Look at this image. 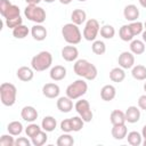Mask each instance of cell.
<instances>
[{
    "mask_svg": "<svg viewBox=\"0 0 146 146\" xmlns=\"http://www.w3.org/2000/svg\"><path fill=\"white\" fill-rule=\"evenodd\" d=\"M73 71L74 73L88 81H92L97 78L98 71L97 67L91 64L90 62H88L87 59H78L75 60V64L73 65Z\"/></svg>",
    "mask_w": 146,
    "mask_h": 146,
    "instance_id": "6da1fadb",
    "label": "cell"
},
{
    "mask_svg": "<svg viewBox=\"0 0 146 146\" xmlns=\"http://www.w3.org/2000/svg\"><path fill=\"white\" fill-rule=\"evenodd\" d=\"M52 64V55L49 51H40L31 59V67L36 72L48 70Z\"/></svg>",
    "mask_w": 146,
    "mask_h": 146,
    "instance_id": "7a4b0ae2",
    "label": "cell"
},
{
    "mask_svg": "<svg viewBox=\"0 0 146 146\" xmlns=\"http://www.w3.org/2000/svg\"><path fill=\"white\" fill-rule=\"evenodd\" d=\"M78 26L79 25L74 23H67L62 27V35L68 44H78L81 42L82 34Z\"/></svg>",
    "mask_w": 146,
    "mask_h": 146,
    "instance_id": "3957f363",
    "label": "cell"
},
{
    "mask_svg": "<svg viewBox=\"0 0 146 146\" xmlns=\"http://www.w3.org/2000/svg\"><path fill=\"white\" fill-rule=\"evenodd\" d=\"M17 89L13 83L3 82L0 86V99L5 106H13L16 103Z\"/></svg>",
    "mask_w": 146,
    "mask_h": 146,
    "instance_id": "277c9868",
    "label": "cell"
},
{
    "mask_svg": "<svg viewBox=\"0 0 146 146\" xmlns=\"http://www.w3.org/2000/svg\"><path fill=\"white\" fill-rule=\"evenodd\" d=\"M88 91V84L84 81V79H78L73 83L68 84L66 88V96L70 97L72 100L79 99L83 95H86Z\"/></svg>",
    "mask_w": 146,
    "mask_h": 146,
    "instance_id": "5b68a950",
    "label": "cell"
},
{
    "mask_svg": "<svg viewBox=\"0 0 146 146\" xmlns=\"http://www.w3.org/2000/svg\"><path fill=\"white\" fill-rule=\"evenodd\" d=\"M24 15L29 21L36 24H42L47 17L46 10L38 5H27L24 9Z\"/></svg>",
    "mask_w": 146,
    "mask_h": 146,
    "instance_id": "8992f818",
    "label": "cell"
},
{
    "mask_svg": "<svg viewBox=\"0 0 146 146\" xmlns=\"http://www.w3.org/2000/svg\"><path fill=\"white\" fill-rule=\"evenodd\" d=\"M99 30H100V25H99V22L95 18H90L86 22V25H84V29H83V38L87 40V41H95L98 33H99Z\"/></svg>",
    "mask_w": 146,
    "mask_h": 146,
    "instance_id": "52a82bcc",
    "label": "cell"
},
{
    "mask_svg": "<svg viewBox=\"0 0 146 146\" xmlns=\"http://www.w3.org/2000/svg\"><path fill=\"white\" fill-rule=\"evenodd\" d=\"M74 108L76 111V113L82 117V120L84 122H90L92 120V111H91V107H90V104L87 99H80L75 103L74 105Z\"/></svg>",
    "mask_w": 146,
    "mask_h": 146,
    "instance_id": "ba28073f",
    "label": "cell"
},
{
    "mask_svg": "<svg viewBox=\"0 0 146 146\" xmlns=\"http://www.w3.org/2000/svg\"><path fill=\"white\" fill-rule=\"evenodd\" d=\"M119 66L123 70H129L135 66V56L131 51H122L117 58Z\"/></svg>",
    "mask_w": 146,
    "mask_h": 146,
    "instance_id": "9c48e42d",
    "label": "cell"
},
{
    "mask_svg": "<svg viewBox=\"0 0 146 146\" xmlns=\"http://www.w3.org/2000/svg\"><path fill=\"white\" fill-rule=\"evenodd\" d=\"M60 55H62V58L66 62H74L78 59V56H79V50L78 48L74 46V44H71V46H65L62 51H60Z\"/></svg>",
    "mask_w": 146,
    "mask_h": 146,
    "instance_id": "30bf717a",
    "label": "cell"
},
{
    "mask_svg": "<svg viewBox=\"0 0 146 146\" xmlns=\"http://www.w3.org/2000/svg\"><path fill=\"white\" fill-rule=\"evenodd\" d=\"M59 92H60V88L58 84L54 83V82H49V83H46L43 87H42V94L44 97L47 98H57L59 96Z\"/></svg>",
    "mask_w": 146,
    "mask_h": 146,
    "instance_id": "8fae6325",
    "label": "cell"
},
{
    "mask_svg": "<svg viewBox=\"0 0 146 146\" xmlns=\"http://www.w3.org/2000/svg\"><path fill=\"white\" fill-rule=\"evenodd\" d=\"M21 116L24 121L31 123V122H34L38 119L39 113L33 106H24L21 111Z\"/></svg>",
    "mask_w": 146,
    "mask_h": 146,
    "instance_id": "7c38bea8",
    "label": "cell"
},
{
    "mask_svg": "<svg viewBox=\"0 0 146 146\" xmlns=\"http://www.w3.org/2000/svg\"><path fill=\"white\" fill-rule=\"evenodd\" d=\"M123 16L129 22H135L139 17V9L135 5H127L123 9Z\"/></svg>",
    "mask_w": 146,
    "mask_h": 146,
    "instance_id": "4fadbf2b",
    "label": "cell"
},
{
    "mask_svg": "<svg viewBox=\"0 0 146 146\" xmlns=\"http://www.w3.org/2000/svg\"><path fill=\"white\" fill-rule=\"evenodd\" d=\"M33 71H34V70H33L32 67L21 66V67L17 70L16 75H17V78H18L21 81H23V82H29V81H31V80L33 79V76H34V72H33Z\"/></svg>",
    "mask_w": 146,
    "mask_h": 146,
    "instance_id": "5bb4252c",
    "label": "cell"
},
{
    "mask_svg": "<svg viewBox=\"0 0 146 146\" xmlns=\"http://www.w3.org/2000/svg\"><path fill=\"white\" fill-rule=\"evenodd\" d=\"M116 96V89L112 84H105L100 89V98L104 102H111L115 98Z\"/></svg>",
    "mask_w": 146,
    "mask_h": 146,
    "instance_id": "9a60e30c",
    "label": "cell"
},
{
    "mask_svg": "<svg viewBox=\"0 0 146 146\" xmlns=\"http://www.w3.org/2000/svg\"><path fill=\"white\" fill-rule=\"evenodd\" d=\"M124 114H125V121L128 123H136L140 120V110L137 106H129L124 112Z\"/></svg>",
    "mask_w": 146,
    "mask_h": 146,
    "instance_id": "2e32d148",
    "label": "cell"
},
{
    "mask_svg": "<svg viewBox=\"0 0 146 146\" xmlns=\"http://www.w3.org/2000/svg\"><path fill=\"white\" fill-rule=\"evenodd\" d=\"M31 34H32V38L36 41H43L46 38H47V29L41 25V24H35L34 26H32L31 29Z\"/></svg>",
    "mask_w": 146,
    "mask_h": 146,
    "instance_id": "e0dca14e",
    "label": "cell"
},
{
    "mask_svg": "<svg viewBox=\"0 0 146 146\" xmlns=\"http://www.w3.org/2000/svg\"><path fill=\"white\" fill-rule=\"evenodd\" d=\"M57 108L62 112V113H68L73 110V102L70 97L65 96V97H59L57 99Z\"/></svg>",
    "mask_w": 146,
    "mask_h": 146,
    "instance_id": "ac0fdd59",
    "label": "cell"
},
{
    "mask_svg": "<svg viewBox=\"0 0 146 146\" xmlns=\"http://www.w3.org/2000/svg\"><path fill=\"white\" fill-rule=\"evenodd\" d=\"M49 76L52 81H62L66 76V68L62 65H55L54 67H51Z\"/></svg>",
    "mask_w": 146,
    "mask_h": 146,
    "instance_id": "d6986e66",
    "label": "cell"
},
{
    "mask_svg": "<svg viewBox=\"0 0 146 146\" xmlns=\"http://www.w3.org/2000/svg\"><path fill=\"white\" fill-rule=\"evenodd\" d=\"M111 133H112V137L116 140H122L127 137L128 135V129L125 127V123L124 124H115L113 125L112 130H111Z\"/></svg>",
    "mask_w": 146,
    "mask_h": 146,
    "instance_id": "ffe728a7",
    "label": "cell"
},
{
    "mask_svg": "<svg viewBox=\"0 0 146 146\" xmlns=\"http://www.w3.org/2000/svg\"><path fill=\"white\" fill-rule=\"evenodd\" d=\"M56 125H57V121H56V119H55L54 116H51V115L44 116V117L42 119V121H41V128H42V130H44V131H47V132L54 131L55 128H56Z\"/></svg>",
    "mask_w": 146,
    "mask_h": 146,
    "instance_id": "44dd1931",
    "label": "cell"
},
{
    "mask_svg": "<svg viewBox=\"0 0 146 146\" xmlns=\"http://www.w3.org/2000/svg\"><path fill=\"white\" fill-rule=\"evenodd\" d=\"M110 121L113 125L115 124H124L125 121V114L124 112H122L121 110H114L112 111L111 115H110Z\"/></svg>",
    "mask_w": 146,
    "mask_h": 146,
    "instance_id": "7402d4cb",
    "label": "cell"
},
{
    "mask_svg": "<svg viewBox=\"0 0 146 146\" xmlns=\"http://www.w3.org/2000/svg\"><path fill=\"white\" fill-rule=\"evenodd\" d=\"M71 19H72V23L76 25H81L87 19V13L83 9H74L71 14Z\"/></svg>",
    "mask_w": 146,
    "mask_h": 146,
    "instance_id": "603a6c76",
    "label": "cell"
},
{
    "mask_svg": "<svg viewBox=\"0 0 146 146\" xmlns=\"http://www.w3.org/2000/svg\"><path fill=\"white\" fill-rule=\"evenodd\" d=\"M125 79V73L122 67H114L110 71V80L113 82H122Z\"/></svg>",
    "mask_w": 146,
    "mask_h": 146,
    "instance_id": "cb8c5ba5",
    "label": "cell"
},
{
    "mask_svg": "<svg viewBox=\"0 0 146 146\" xmlns=\"http://www.w3.org/2000/svg\"><path fill=\"white\" fill-rule=\"evenodd\" d=\"M131 75L133 79L138 81L146 80V66L144 65H135L131 68Z\"/></svg>",
    "mask_w": 146,
    "mask_h": 146,
    "instance_id": "d4e9b609",
    "label": "cell"
},
{
    "mask_svg": "<svg viewBox=\"0 0 146 146\" xmlns=\"http://www.w3.org/2000/svg\"><path fill=\"white\" fill-rule=\"evenodd\" d=\"M145 42L143 40H132L130 42V51L133 54V55H141L145 52Z\"/></svg>",
    "mask_w": 146,
    "mask_h": 146,
    "instance_id": "484cf974",
    "label": "cell"
},
{
    "mask_svg": "<svg viewBox=\"0 0 146 146\" xmlns=\"http://www.w3.org/2000/svg\"><path fill=\"white\" fill-rule=\"evenodd\" d=\"M127 140L131 146H139L143 144V136L138 131H130L127 135Z\"/></svg>",
    "mask_w": 146,
    "mask_h": 146,
    "instance_id": "4316f807",
    "label": "cell"
},
{
    "mask_svg": "<svg viewBox=\"0 0 146 146\" xmlns=\"http://www.w3.org/2000/svg\"><path fill=\"white\" fill-rule=\"evenodd\" d=\"M119 36H120V39L122 40V41H125V42H128V41H132V39H133V34H132V32H131V30H130V27H129V24L127 25H122L121 27H120V30H119Z\"/></svg>",
    "mask_w": 146,
    "mask_h": 146,
    "instance_id": "83f0119b",
    "label": "cell"
},
{
    "mask_svg": "<svg viewBox=\"0 0 146 146\" xmlns=\"http://www.w3.org/2000/svg\"><path fill=\"white\" fill-rule=\"evenodd\" d=\"M7 130H8V133L13 136H19L23 131V124L19 121H11L7 125Z\"/></svg>",
    "mask_w": 146,
    "mask_h": 146,
    "instance_id": "f1b7e54d",
    "label": "cell"
},
{
    "mask_svg": "<svg viewBox=\"0 0 146 146\" xmlns=\"http://www.w3.org/2000/svg\"><path fill=\"white\" fill-rule=\"evenodd\" d=\"M47 140H48V136H47V131L44 130H41L39 133H36L34 137L31 138L33 146H42L47 143Z\"/></svg>",
    "mask_w": 146,
    "mask_h": 146,
    "instance_id": "f546056e",
    "label": "cell"
},
{
    "mask_svg": "<svg viewBox=\"0 0 146 146\" xmlns=\"http://www.w3.org/2000/svg\"><path fill=\"white\" fill-rule=\"evenodd\" d=\"M29 33H30V30L24 24H21L18 26H16L15 29H13V35L16 39H24L29 35Z\"/></svg>",
    "mask_w": 146,
    "mask_h": 146,
    "instance_id": "4dcf8cb0",
    "label": "cell"
},
{
    "mask_svg": "<svg viewBox=\"0 0 146 146\" xmlns=\"http://www.w3.org/2000/svg\"><path fill=\"white\" fill-rule=\"evenodd\" d=\"M57 146H72L74 144V138L70 135V132H64L57 138Z\"/></svg>",
    "mask_w": 146,
    "mask_h": 146,
    "instance_id": "1f68e13d",
    "label": "cell"
},
{
    "mask_svg": "<svg viewBox=\"0 0 146 146\" xmlns=\"http://www.w3.org/2000/svg\"><path fill=\"white\" fill-rule=\"evenodd\" d=\"M100 32V35L104 38V39H113L114 35H115V29L114 26L110 25V24H105L100 27L99 30Z\"/></svg>",
    "mask_w": 146,
    "mask_h": 146,
    "instance_id": "d6a6232c",
    "label": "cell"
},
{
    "mask_svg": "<svg viewBox=\"0 0 146 146\" xmlns=\"http://www.w3.org/2000/svg\"><path fill=\"white\" fill-rule=\"evenodd\" d=\"M91 50H92V52L96 54V55H104V54L106 52V44H105L104 41L95 40V41H92Z\"/></svg>",
    "mask_w": 146,
    "mask_h": 146,
    "instance_id": "836d02e7",
    "label": "cell"
},
{
    "mask_svg": "<svg viewBox=\"0 0 146 146\" xmlns=\"http://www.w3.org/2000/svg\"><path fill=\"white\" fill-rule=\"evenodd\" d=\"M41 130H42V128H41L40 125H38L36 123L31 122V123L25 128V133H26L27 137L32 138V137H34L36 133H39Z\"/></svg>",
    "mask_w": 146,
    "mask_h": 146,
    "instance_id": "e575fe53",
    "label": "cell"
},
{
    "mask_svg": "<svg viewBox=\"0 0 146 146\" xmlns=\"http://www.w3.org/2000/svg\"><path fill=\"white\" fill-rule=\"evenodd\" d=\"M129 27H130V30H131L133 36L139 35V34H141V33L144 32V23L138 22V21L131 22V23L129 24Z\"/></svg>",
    "mask_w": 146,
    "mask_h": 146,
    "instance_id": "d590c367",
    "label": "cell"
},
{
    "mask_svg": "<svg viewBox=\"0 0 146 146\" xmlns=\"http://www.w3.org/2000/svg\"><path fill=\"white\" fill-rule=\"evenodd\" d=\"M21 15V10H19V7L16 6V5H11L7 11L5 13V15L2 16L5 19H8V18H13V17H16V16H19Z\"/></svg>",
    "mask_w": 146,
    "mask_h": 146,
    "instance_id": "8d00e7d4",
    "label": "cell"
},
{
    "mask_svg": "<svg viewBox=\"0 0 146 146\" xmlns=\"http://www.w3.org/2000/svg\"><path fill=\"white\" fill-rule=\"evenodd\" d=\"M71 122H72V128H73V131L74 132H78L80 131L82 128H83V123L84 121L82 120V117L79 115V116H73L71 117Z\"/></svg>",
    "mask_w": 146,
    "mask_h": 146,
    "instance_id": "74e56055",
    "label": "cell"
},
{
    "mask_svg": "<svg viewBox=\"0 0 146 146\" xmlns=\"http://www.w3.org/2000/svg\"><path fill=\"white\" fill-rule=\"evenodd\" d=\"M5 22H6V25H7V27H9V29H15L16 26H18V25H21V24H23V18L21 17V15L19 16H16V17H13V18H8V19H5Z\"/></svg>",
    "mask_w": 146,
    "mask_h": 146,
    "instance_id": "f35d334b",
    "label": "cell"
},
{
    "mask_svg": "<svg viewBox=\"0 0 146 146\" xmlns=\"http://www.w3.org/2000/svg\"><path fill=\"white\" fill-rule=\"evenodd\" d=\"M15 145V139L13 135H2L0 138V146H14Z\"/></svg>",
    "mask_w": 146,
    "mask_h": 146,
    "instance_id": "ab89813d",
    "label": "cell"
},
{
    "mask_svg": "<svg viewBox=\"0 0 146 146\" xmlns=\"http://www.w3.org/2000/svg\"><path fill=\"white\" fill-rule=\"evenodd\" d=\"M60 130H62L63 132H72V131H73L71 119H64V120L60 122Z\"/></svg>",
    "mask_w": 146,
    "mask_h": 146,
    "instance_id": "60d3db41",
    "label": "cell"
},
{
    "mask_svg": "<svg viewBox=\"0 0 146 146\" xmlns=\"http://www.w3.org/2000/svg\"><path fill=\"white\" fill-rule=\"evenodd\" d=\"M13 3L9 1V0H0V14L1 16L5 15V13L7 11V9L11 6Z\"/></svg>",
    "mask_w": 146,
    "mask_h": 146,
    "instance_id": "b9f144b4",
    "label": "cell"
},
{
    "mask_svg": "<svg viewBox=\"0 0 146 146\" xmlns=\"http://www.w3.org/2000/svg\"><path fill=\"white\" fill-rule=\"evenodd\" d=\"M32 144V141H30L27 138L25 137H18L16 140H15V145L16 146H30Z\"/></svg>",
    "mask_w": 146,
    "mask_h": 146,
    "instance_id": "7bdbcfd3",
    "label": "cell"
},
{
    "mask_svg": "<svg viewBox=\"0 0 146 146\" xmlns=\"http://www.w3.org/2000/svg\"><path fill=\"white\" fill-rule=\"evenodd\" d=\"M138 107H139L140 110L146 111V94H145V95H141V96L138 98Z\"/></svg>",
    "mask_w": 146,
    "mask_h": 146,
    "instance_id": "ee69618b",
    "label": "cell"
},
{
    "mask_svg": "<svg viewBox=\"0 0 146 146\" xmlns=\"http://www.w3.org/2000/svg\"><path fill=\"white\" fill-rule=\"evenodd\" d=\"M27 5H39L42 0H24Z\"/></svg>",
    "mask_w": 146,
    "mask_h": 146,
    "instance_id": "f6af8a7d",
    "label": "cell"
},
{
    "mask_svg": "<svg viewBox=\"0 0 146 146\" xmlns=\"http://www.w3.org/2000/svg\"><path fill=\"white\" fill-rule=\"evenodd\" d=\"M141 136L144 139H146V124L143 127V130H141Z\"/></svg>",
    "mask_w": 146,
    "mask_h": 146,
    "instance_id": "bcb514c9",
    "label": "cell"
},
{
    "mask_svg": "<svg viewBox=\"0 0 146 146\" xmlns=\"http://www.w3.org/2000/svg\"><path fill=\"white\" fill-rule=\"evenodd\" d=\"M59 2L62 5H70L72 2V0H59Z\"/></svg>",
    "mask_w": 146,
    "mask_h": 146,
    "instance_id": "7dc6e473",
    "label": "cell"
},
{
    "mask_svg": "<svg viewBox=\"0 0 146 146\" xmlns=\"http://www.w3.org/2000/svg\"><path fill=\"white\" fill-rule=\"evenodd\" d=\"M141 39H143V41L146 43V30H144V32L141 33Z\"/></svg>",
    "mask_w": 146,
    "mask_h": 146,
    "instance_id": "c3c4849f",
    "label": "cell"
},
{
    "mask_svg": "<svg viewBox=\"0 0 146 146\" xmlns=\"http://www.w3.org/2000/svg\"><path fill=\"white\" fill-rule=\"evenodd\" d=\"M138 1H139L140 6H141L143 8H146V0H138Z\"/></svg>",
    "mask_w": 146,
    "mask_h": 146,
    "instance_id": "681fc988",
    "label": "cell"
},
{
    "mask_svg": "<svg viewBox=\"0 0 146 146\" xmlns=\"http://www.w3.org/2000/svg\"><path fill=\"white\" fill-rule=\"evenodd\" d=\"M44 2H47V3H51V2H54L55 0H43Z\"/></svg>",
    "mask_w": 146,
    "mask_h": 146,
    "instance_id": "f907efd6",
    "label": "cell"
},
{
    "mask_svg": "<svg viewBox=\"0 0 146 146\" xmlns=\"http://www.w3.org/2000/svg\"><path fill=\"white\" fill-rule=\"evenodd\" d=\"M143 145H144V146H146V139H144V140H143Z\"/></svg>",
    "mask_w": 146,
    "mask_h": 146,
    "instance_id": "816d5d0a",
    "label": "cell"
},
{
    "mask_svg": "<svg viewBox=\"0 0 146 146\" xmlns=\"http://www.w3.org/2000/svg\"><path fill=\"white\" fill-rule=\"evenodd\" d=\"M144 30H146V21L144 22Z\"/></svg>",
    "mask_w": 146,
    "mask_h": 146,
    "instance_id": "f5cc1de1",
    "label": "cell"
},
{
    "mask_svg": "<svg viewBox=\"0 0 146 146\" xmlns=\"http://www.w3.org/2000/svg\"><path fill=\"white\" fill-rule=\"evenodd\" d=\"M144 90H145V92H146V82L144 83Z\"/></svg>",
    "mask_w": 146,
    "mask_h": 146,
    "instance_id": "db71d44e",
    "label": "cell"
},
{
    "mask_svg": "<svg viewBox=\"0 0 146 146\" xmlns=\"http://www.w3.org/2000/svg\"><path fill=\"white\" fill-rule=\"evenodd\" d=\"M78 1H80V2H84V1H87V0H78Z\"/></svg>",
    "mask_w": 146,
    "mask_h": 146,
    "instance_id": "11a10c76",
    "label": "cell"
}]
</instances>
